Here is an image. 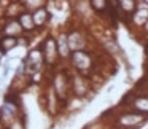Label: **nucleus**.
I'll use <instances>...</instances> for the list:
<instances>
[{
    "mask_svg": "<svg viewBox=\"0 0 148 129\" xmlns=\"http://www.w3.org/2000/svg\"><path fill=\"white\" fill-rule=\"evenodd\" d=\"M102 119L110 129H138L148 123V115L138 113L135 110L118 107L103 113Z\"/></svg>",
    "mask_w": 148,
    "mask_h": 129,
    "instance_id": "f257e3e1",
    "label": "nucleus"
},
{
    "mask_svg": "<svg viewBox=\"0 0 148 129\" xmlns=\"http://www.w3.org/2000/svg\"><path fill=\"white\" fill-rule=\"evenodd\" d=\"M70 70L78 72L81 75H86L89 77L94 70H96V58L91 51L88 49H78V51H73L70 56Z\"/></svg>",
    "mask_w": 148,
    "mask_h": 129,
    "instance_id": "f03ea898",
    "label": "nucleus"
},
{
    "mask_svg": "<svg viewBox=\"0 0 148 129\" xmlns=\"http://www.w3.org/2000/svg\"><path fill=\"white\" fill-rule=\"evenodd\" d=\"M49 83L54 88L58 97L65 105L69 97L72 96V93H70V69H59V67L54 69L51 72V80H49Z\"/></svg>",
    "mask_w": 148,
    "mask_h": 129,
    "instance_id": "7ed1b4c3",
    "label": "nucleus"
},
{
    "mask_svg": "<svg viewBox=\"0 0 148 129\" xmlns=\"http://www.w3.org/2000/svg\"><path fill=\"white\" fill-rule=\"evenodd\" d=\"M42 105H43V108L46 110V113H48L49 116H53V118H58V116L64 112V104H62V100L58 97L54 88L51 86L49 81L45 84V88H43Z\"/></svg>",
    "mask_w": 148,
    "mask_h": 129,
    "instance_id": "20e7f679",
    "label": "nucleus"
},
{
    "mask_svg": "<svg viewBox=\"0 0 148 129\" xmlns=\"http://www.w3.org/2000/svg\"><path fill=\"white\" fill-rule=\"evenodd\" d=\"M91 91H92V81H91V78L86 77V75L78 73V72L70 70V93H72V96L86 99V97H89Z\"/></svg>",
    "mask_w": 148,
    "mask_h": 129,
    "instance_id": "39448f33",
    "label": "nucleus"
},
{
    "mask_svg": "<svg viewBox=\"0 0 148 129\" xmlns=\"http://www.w3.org/2000/svg\"><path fill=\"white\" fill-rule=\"evenodd\" d=\"M119 107L131 108V110H135V112H138V113L148 115V94L134 89V91H131L129 94H126V96L123 97Z\"/></svg>",
    "mask_w": 148,
    "mask_h": 129,
    "instance_id": "423d86ee",
    "label": "nucleus"
},
{
    "mask_svg": "<svg viewBox=\"0 0 148 129\" xmlns=\"http://www.w3.org/2000/svg\"><path fill=\"white\" fill-rule=\"evenodd\" d=\"M45 56V62L48 69H58V65L61 64V58H59V51H58V43H56V35H46L45 40L40 45Z\"/></svg>",
    "mask_w": 148,
    "mask_h": 129,
    "instance_id": "0eeeda50",
    "label": "nucleus"
},
{
    "mask_svg": "<svg viewBox=\"0 0 148 129\" xmlns=\"http://www.w3.org/2000/svg\"><path fill=\"white\" fill-rule=\"evenodd\" d=\"M24 65H26V72L27 75H32L35 72H43L46 69V62H45V56L40 46L29 49V53L24 58Z\"/></svg>",
    "mask_w": 148,
    "mask_h": 129,
    "instance_id": "6e6552de",
    "label": "nucleus"
},
{
    "mask_svg": "<svg viewBox=\"0 0 148 129\" xmlns=\"http://www.w3.org/2000/svg\"><path fill=\"white\" fill-rule=\"evenodd\" d=\"M148 21V2L147 0H137V8L127 18V24L134 34H138L145 23Z\"/></svg>",
    "mask_w": 148,
    "mask_h": 129,
    "instance_id": "1a4fd4ad",
    "label": "nucleus"
},
{
    "mask_svg": "<svg viewBox=\"0 0 148 129\" xmlns=\"http://www.w3.org/2000/svg\"><path fill=\"white\" fill-rule=\"evenodd\" d=\"M69 37V45H70L72 51H78V49H88V35L81 27H70L67 30Z\"/></svg>",
    "mask_w": 148,
    "mask_h": 129,
    "instance_id": "9d476101",
    "label": "nucleus"
},
{
    "mask_svg": "<svg viewBox=\"0 0 148 129\" xmlns=\"http://www.w3.org/2000/svg\"><path fill=\"white\" fill-rule=\"evenodd\" d=\"M56 43H58V51H59V58L61 62H67L70 61L72 56V49L69 45V37H67V30H59L58 35H56Z\"/></svg>",
    "mask_w": 148,
    "mask_h": 129,
    "instance_id": "9b49d317",
    "label": "nucleus"
},
{
    "mask_svg": "<svg viewBox=\"0 0 148 129\" xmlns=\"http://www.w3.org/2000/svg\"><path fill=\"white\" fill-rule=\"evenodd\" d=\"M24 29L21 27L18 18H10L5 19L3 26H2V35L3 37H14V38H23L24 35Z\"/></svg>",
    "mask_w": 148,
    "mask_h": 129,
    "instance_id": "f8f14e48",
    "label": "nucleus"
},
{
    "mask_svg": "<svg viewBox=\"0 0 148 129\" xmlns=\"http://www.w3.org/2000/svg\"><path fill=\"white\" fill-rule=\"evenodd\" d=\"M32 18H34L37 30H43L48 26L49 19H51V14H49V11L46 7H42V8H37V10L32 11Z\"/></svg>",
    "mask_w": 148,
    "mask_h": 129,
    "instance_id": "ddd939ff",
    "label": "nucleus"
},
{
    "mask_svg": "<svg viewBox=\"0 0 148 129\" xmlns=\"http://www.w3.org/2000/svg\"><path fill=\"white\" fill-rule=\"evenodd\" d=\"M24 11H27V8L24 7V3L21 0H10V3L7 5V10H5V18L7 19L19 18V14H23Z\"/></svg>",
    "mask_w": 148,
    "mask_h": 129,
    "instance_id": "4468645a",
    "label": "nucleus"
},
{
    "mask_svg": "<svg viewBox=\"0 0 148 129\" xmlns=\"http://www.w3.org/2000/svg\"><path fill=\"white\" fill-rule=\"evenodd\" d=\"M21 27L24 29L26 35H30V34L37 32V27H35V23H34V18H32V11H24L23 14H19L18 18Z\"/></svg>",
    "mask_w": 148,
    "mask_h": 129,
    "instance_id": "2eb2a0df",
    "label": "nucleus"
},
{
    "mask_svg": "<svg viewBox=\"0 0 148 129\" xmlns=\"http://www.w3.org/2000/svg\"><path fill=\"white\" fill-rule=\"evenodd\" d=\"M116 7L119 13L129 18L137 8V0H116Z\"/></svg>",
    "mask_w": 148,
    "mask_h": 129,
    "instance_id": "dca6fc26",
    "label": "nucleus"
},
{
    "mask_svg": "<svg viewBox=\"0 0 148 129\" xmlns=\"http://www.w3.org/2000/svg\"><path fill=\"white\" fill-rule=\"evenodd\" d=\"M83 107H84V99L77 97V96H70L69 100L65 102V105H64V112L75 113V112H78V110H81Z\"/></svg>",
    "mask_w": 148,
    "mask_h": 129,
    "instance_id": "f3484780",
    "label": "nucleus"
},
{
    "mask_svg": "<svg viewBox=\"0 0 148 129\" xmlns=\"http://www.w3.org/2000/svg\"><path fill=\"white\" fill-rule=\"evenodd\" d=\"M88 2H89L91 10L97 14H105L108 11L110 5H112L110 0H88Z\"/></svg>",
    "mask_w": 148,
    "mask_h": 129,
    "instance_id": "a211bd4d",
    "label": "nucleus"
},
{
    "mask_svg": "<svg viewBox=\"0 0 148 129\" xmlns=\"http://www.w3.org/2000/svg\"><path fill=\"white\" fill-rule=\"evenodd\" d=\"M0 46L8 53L10 49L19 46V38H14V37H0Z\"/></svg>",
    "mask_w": 148,
    "mask_h": 129,
    "instance_id": "6ab92c4d",
    "label": "nucleus"
},
{
    "mask_svg": "<svg viewBox=\"0 0 148 129\" xmlns=\"http://www.w3.org/2000/svg\"><path fill=\"white\" fill-rule=\"evenodd\" d=\"M23 3L27 8V11H34L37 8L46 7V0H23Z\"/></svg>",
    "mask_w": 148,
    "mask_h": 129,
    "instance_id": "aec40b11",
    "label": "nucleus"
},
{
    "mask_svg": "<svg viewBox=\"0 0 148 129\" xmlns=\"http://www.w3.org/2000/svg\"><path fill=\"white\" fill-rule=\"evenodd\" d=\"M103 48H105V51L110 53V54H116V53H119V46H118V43H116L113 38H105V42H103Z\"/></svg>",
    "mask_w": 148,
    "mask_h": 129,
    "instance_id": "412c9836",
    "label": "nucleus"
},
{
    "mask_svg": "<svg viewBox=\"0 0 148 129\" xmlns=\"http://www.w3.org/2000/svg\"><path fill=\"white\" fill-rule=\"evenodd\" d=\"M137 35L140 37V40H145V42L148 43V21H147V23H145V26L142 27V30H140V32L137 34Z\"/></svg>",
    "mask_w": 148,
    "mask_h": 129,
    "instance_id": "4be33fe9",
    "label": "nucleus"
},
{
    "mask_svg": "<svg viewBox=\"0 0 148 129\" xmlns=\"http://www.w3.org/2000/svg\"><path fill=\"white\" fill-rule=\"evenodd\" d=\"M42 78H43V72H35V73L30 75V81L32 83H42Z\"/></svg>",
    "mask_w": 148,
    "mask_h": 129,
    "instance_id": "5701e85b",
    "label": "nucleus"
},
{
    "mask_svg": "<svg viewBox=\"0 0 148 129\" xmlns=\"http://www.w3.org/2000/svg\"><path fill=\"white\" fill-rule=\"evenodd\" d=\"M140 93L148 94V80H145V84H143V88H142V91H140Z\"/></svg>",
    "mask_w": 148,
    "mask_h": 129,
    "instance_id": "b1692460",
    "label": "nucleus"
},
{
    "mask_svg": "<svg viewBox=\"0 0 148 129\" xmlns=\"http://www.w3.org/2000/svg\"><path fill=\"white\" fill-rule=\"evenodd\" d=\"M0 129H10V128H8V126L5 124V123L2 121V119H0Z\"/></svg>",
    "mask_w": 148,
    "mask_h": 129,
    "instance_id": "393cba45",
    "label": "nucleus"
},
{
    "mask_svg": "<svg viewBox=\"0 0 148 129\" xmlns=\"http://www.w3.org/2000/svg\"><path fill=\"white\" fill-rule=\"evenodd\" d=\"M5 54H7V51H5V49H3V48H2V46H0V59L3 58V56H5Z\"/></svg>",
    "mask_w": 148,
    "mask_h": 129,
    "instance_id": "a878e982",
    "label": "nucleus"
},
{
    "mask_svg": "<svg viewBox=\"0 0 148 129\" xmlns=\"http://www.w3.org/2000/svg\"><path fill=\"white\" fill-rule=\"evenodd\" d=\"M113 88H115L113 84H112V86H108V88H107V93H112V91H113Z\"/></svg>",
    "mask_w": 148,
    "mask_h": 129,
    "instance_id": "bb28decb",
    "label": "nucleus"
},
{
    "mask_svg": "<svg viewBox=\"0 0 148 129\" xmlns=\"http://www.w3.org/2000/svg\"><path fill=\"white\" fill-rule=\"evenodd\" d=\"M145 51H147V58H148V43L145 45Z\"/></svg>",
    "mask_w": 148,
    "mask_h": 129,
    "instance_id": "cd10ccee",
    "label": "nucleus"
},
{
    "mask_svg": "<svg viewBox=\"0 0 148 129\" xmlns=\"http://www.w3.org/2000/svg\"><path fill=\"white\" fill-rule=\"evenodd\" d=\"M3 2H5V0H0V3H3Z\"/></svg>",
    "mask_w": 148,
    "mask_h": 129,
    "instance_id": "c85d7f7f",
    "label": "nucleus"
},
{
    "mask_svg": "<svg viewBox=\"0 0 148 129\" xmlns=\"http://www.w3.org/2000/svg\"><path fill=\"white\" fill-rule=\"evenodd\" d=\"M0 65H2V59H0Z\"/></svg>",
    "mask_w": 148,
    "mask_h": 129,
    "instance_id": "c756f323",
    "label": "nucleus"
},
{
    "mask_svg": "<svg viewBox=\"0 0 148 129\" xmlns=\"http://www.w3.org/2000/svg\"><path fill=\"white\" fill-rule=\"evenodd\" d=\"M0 94H2V89H0Z\"/></svg>",
    "mask_w": 148,
    "mask_h": 129,
    "instance_id": "7c9ffc66",
    "label": "nucleus"
},
{
    "mask_svg": "<svg viewBox=\"0 0 148 129\" xmlns=\"http://www.w3.org/2000/svg\"><path fill=\"white\" fill-rule=\"evenodd\" d=\"M110 2H112V0H110Z\"/></svg>",
    "mask_w": 148,
    "mask_h": 129,
    "instance_id": "2f4dec72",
    "label": "nucleus"
}]
</instances>
